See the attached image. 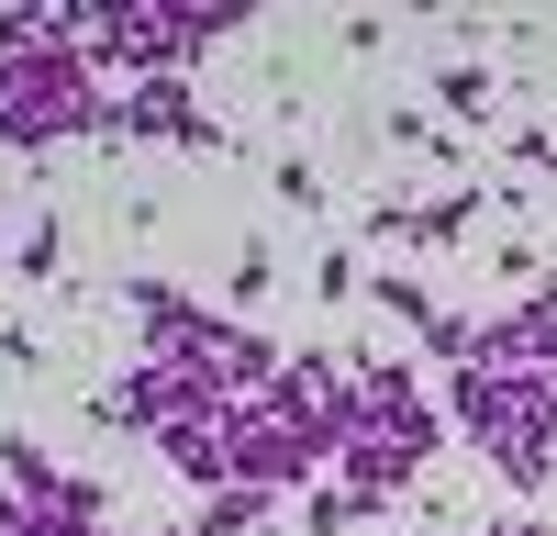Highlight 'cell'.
Listing matches in <instances>:
<instances>
[{
  "instance_id": "cell-11",
  "label": "cell",
  "mask_w": 557,
  "mask_h": 536,
  "mask_svg": "<svg viewBox=\"0 0 557 536\" xmlns=\"http://www.w3.org/2000/svg\"><path fill=\"white\" fill-rule=\"evenodd\" d=\"M57 257H67V235H57V223H34V235H23V280H57Z\"/></svg>"
},
{
  "instance_id": "cell-6",
  "label": "cell",
  "mask_w": 557,
  "mask_h": 536,
  "mask_svg": "<svg viewBox=\"0 0 557 536\" xmlns=\"http://www.w3.org/2000/svg\"><path fill=\"white\" fill-rule=\"evenodd\" d=\"M469 223H480V191H446V202H424V212H412V246H457Z\"/></svg>"
},
{
  "instance_id": "cell-3",
  "label": "cell",
  "mask_w": 557,
  "mask_h": 536,
  "mask_svg": "<svg viewBox=\"0 0 557 536\" xmlns=\"http://www.w3.org/2000/svg\"><path fill=\"white\" fill-rule=\"evenodd\" d=\"M123 112H134V134H157V146H190V157H212V146H223V134H212V112H201L178 78H146V89H123Z\"/></svg>"
},
{
  "instance_id": "cell-2",
  "label": "cell",
  "mask_w": 557,
  "mask_h": 536,
  "mask_svg": "<svg viewBox=\"0 0 557 536\" xmlns=\"http://www.w3.org/2000/svg\"><path fill=\"white\" fill-rule=\"evenodd\" d=\"M157 459H168L178 480L223 491V480H235V447H223V402H190V414H168V425H157Z\"/></svg>"
},
{
  "instance_id": "cell-13",
  "label": "cell",
  "mask_w": 557,
  "mask_h": 536,
  "mask_svg": "<svg viewBox=\"0 0 557 536\" xmlns=\"http://www.w3.org/2000/svg\"><path fill=\"white\" fill-rule=\"evenodd\" d=\"M491 536H546V525H491Z\"/></svg>"
},
{
  "instance_id": "cell-14",
  "label": "cell",
  "mask_w": 557,
  "mask_h": 536,
  "mask_svg": "<svg viewBox=\"0 0 557 536\" xmlns=\"http://www.w3.org/2000/svg\"><path fill=\"white\" fill-rule=\"evenodd\" d=\"M546 179H557V157H546Z\"/></svg>"
},
{
  "instance_id": "cell-10",
  "label": "cell",
  "mask_w": 557,
  "mask_h": 536,
  "mask_svg": "<svg viewBox=\"0 0 557 536\" xmlns=\"http://www.w3.org/2000/svg\"><path fill=\"white\" fill-rule=\"evenodd\" d=\"M268 280H278V257H268V235H246V246H235V302H257Z\"/></svg>"
},
{
  "instance_id": "cell-7",
  "label": "cell",
  "mask_w": 557,
  "mask_h": 536,
  "mask_svg": "<svg viewBox=\"0 0 557 536\" xmlns=\"http://www.w3.org/2000/svg\"><path fill=\"white\" fill-rule=\"evenodd\" d=\"M368 291H380V302L401 313V325H435V291L412 280V268H368Z\"/></svg>"
},
{
  "instance_id": "cell-4",
  "label": "cell",
  "mask_w": 557,
  "mask_h": 536,
  "mask_svg": "<svg viewBox=\"0 0 557 536\" xmlns=\"http://www.w3.org/2000/svg\"><path fill=\"white\" fill-rule=\"evenodd\" d=\"M0 470H12V491H23L34 514H57V503H67V480L45 470V447H34V436H0Z\"/></svg>"
},
{
  "instance_id": "cell-1",
  "label": "cell",
  "mask_w": 557,
  "mask_h": 536,
  "mask_svg": "<svg viewBox=\"0 0 557 536\" xmlns=\"http://www.w3.org/2000/svg\"><path fill=\"white\" fill-rule=\"evenodd\" d=\"M491 470L513 480V491H546V470H557V380H535V391L502 402V425H491Z\"/></svg>"
},
{
  "instance_id": "cell-5",
  "label": "cell",
  "mask_w": 557,
  "mask_h": 536,
  "mask_svg": "<svg viewBox=\"0 0 557 536\" xmlns=\"http://www.w3.org/2000/svg\"><path fill=\"white\" fill-rule=\"evenodd\" d=\"M424 89H435V112H457V123H480V112H491V89H502V78H491V68H457V57H446V68H435Z\"/></svg>"
},
{
  "instance_id": "cell-12",
  "label": "cell",
  "mask_w": 557,
  "mask_h": 536,
  "mask_svg": "<svg viewBox=\"0 0 557 536\" xmlns=\"http://www.w3.org/2000/svg\"><path fill=\"white\" fill-rule=\"evenodd\" d=\"M312 291L323 302H357V257H312Z\"/></svg>"
},
{
  "instance_id": "cell-8",
  "label": "cell",
  "mask_w": 557,
  "mask_h": 536,
  "mask_svg": "<svg viewBox=\"0 0 557 536\" xmlns=\"http://www.w3.org/2000/svg\"><path fill=\"white\" fill-rule=\"evenodd\" d=\"M424 357H446V369H469V357H480V325H469V313H435V325H424Z\"/></svg>"
},
{
  "instance_id": "cell-9",
  "label": "cell",
  "mask_w": 557,
  "mask_h": 536,
  "mask_svg": "<svg viewBox=\"0 0 557 536\" xmlns=\"http://www.w3.org/2000/svg\"><path fill=\"white\" fill-rule=\"evenodd\" d=\"M278 202H290V212H323V168H312V157H278Z\"/></svg>"
}]
</instances>
